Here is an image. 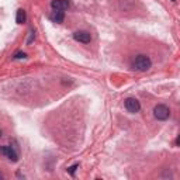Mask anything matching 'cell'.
<instances>
[{"instance_id": "1", "label": "cell", "mask_w": 180, "mask_h": 180, "mask_svg": "<svg viewBox=\"0 0 180 180\" xmlns=\"http://www.w3.org/2000/svg\"><path fill=\"white\" fill-rule=\"evenodd\" d=\"M131 66H132L135 70H139V72H146L151 66H152V62H151V58L148 55H137L135 58L132 59L131 62Z\"/></svg>"}, {"instance_id": "2", "label": "cell", "mask_w": 180, "mask_h": 180, "mask_svg": "<svg viewBox=\"0 0 180 180\" xmlns=\"http://www.w3.org/2000/svg\"><path fill=\"white\" fill-rule=\"evenodd\" d=\"M154 116H155L156 120H159V121H165V120H168L169 116H170L169 107L165 106V104H158V106H155Z\"/></svg>"}, {"instance_id": "3", "label": "cell", "mask_w": 180, "mask_h": 180, "mask_svg": "<svg viewBox=\"0 0 180 180\" xmlns=\"http://www.w3.org/2000/svg\"><path fill=\"white\" fill-rule=\"evenodd\" d=\"M124 104H125V108H127L130 113H132V114H135V113H138L139 110H141L139 101H138L137 99H134V97H128V99H125Z\"/></svg>"}, {"instance_id": "4", "label": "cell", "mask_w": 180, "mask_h": 180, "mask_svg": "<svg viewBox=\"0 0 180 180\" xmlns=\"http://www.w3.org/2000/svg\"><path fill=\"white\" fill-rule=\"evenodd\" d=\"M0 154L7 156L11 162H17L18 160V155H17V152L11 146H6V145L4 146H0Z\"/></svg>"}, {"instance_id": "5", "label": "cell", "mask_w": 180, "mask_h": 180, "mask_svg": "<svg viewBox=\"0 0 180 180\" xmlns=\"http://www.w3.org/2000/svg\"><path fill=\"white\" fill-rule=\"evenodd\" d=\"M73 38L78 41V42H82V44H89L90 41H91V35H90V32H87V31L73 32Z\"/></svg>"}, {"instance_id": "6", "label": "cell", "mask_w": 180, "mask_h": 180, "mask_svg": "<svg viewBox=\"0 0 180 180\" xmlns=\"http://www.w3.org/2000/svg\"><path fill=\"white\" fill-rule=\"evenodd\" d=\"M69 6H70L69 0H52V1H51V7H52L53 10L64 11V10L68 9Z\"/></svg>"}, {"instance_id": "7", "label": "cell", "mask_w": 180, "mask_h": 180, "mask_svg": "<svg viewBox=\"0 0 180 180\" xmlns=\"http://www.w3.org/2000/svg\"><path fill=\"white\" fill-rule=\"evenodd\" d=\"M51 20H52L53 23H62L65 20V14L64 11L61 10H53L52 14H51Z\"/></svg>"}, {"instance_id": "8", "label": "cell", "mask_w": 180, "mask_h": 180, "mask_svg": "<svg viewBox=\"0 0 180 180\" xmlns=\"http://www.w3.org/2000/svg\"><path fill=\"white\" fill-rule=\"evenodd\" d=\"M26 20H27L26 10L18 9V10H17V14H16V23L17 24H23V23H26Z\"/></svg>"}, {"instance_id": "9", "label": "cell", "mask_w": 180, "mask_h": 180, "mask_svg": "<svg viewBox=\"0 0 180 180\" xmlns=\"http://www.w3.org/2000/svg\"><path fill=\"white\" fill-rule=\"evenodd\" d=\"M78 168H79V165H78V163H75L73 166H70V168H68V173H70V175L73 176V175H75V172H76V169H78Z\"/></svg>"}, {"instance_id": "10", "label": "cell", "mask_w": 180, "mask_h": 180, "mask_svg": "<svg viewBox=\"0 0 180 180\" xmlns=\"http://www.w3.org/2000/svg\"><path fill=\"white\" fill-rule=\"evenodd\" d=\"M24 58H27V55L24 52H17L14 55V59H24Z\"/></svg>"}, {"instance_id": "11", "label": "cell", "mask_w": 180, "mask_h": 180, "mask_svg": "<svg viewBox=\"0 0 180 180\" xmlns=\"http://www.w3.org/2000/svg\"><path fill=\"white\" fill-rule=\"evenodd\" d=\"M0 179H3V175H1V173H0Z\"/></svg>"}, {"instance_id": "12", "label": "cell", "mask_w": 180, "mask_h": 180, "mask_svg": "<svg viewBox=\"0 0 180 180\" xmlns=\"http://www.w3.org/2000/svg\"><path fill=\"white\" fill-rule=\"evenodd\" d=\"M0 137H1V131H0Z\"/></svg>"}]
</instances>
